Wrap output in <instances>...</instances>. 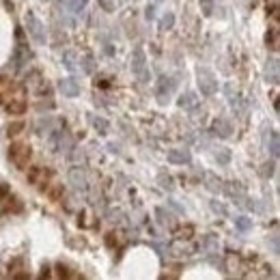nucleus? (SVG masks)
Here are the masks:
<instances>
[{
  "label": "nucleus",
  "instance_id": "nucleus-7",
  "mask_svg": "<svg viewBox=\"0 0 280 280\" xmlns=\"http://www.w3.org/2000/svg\"><path fill=\"white\" fill-rule=\"evenodd\" d=\"M58 88H60V93L65 97H78L80 95V84H78V80H74V78H63Z\"/></svg>",
  "mask_w": 280,
  "mask_h": 280
},
{
  "label": "nucleus",
  "instance_id": "nucleus-35",
  "mask_svg": "<svg viewBox=\"0 0 280 280\" xmlns=\"http://www.w3.org/2000/svg\"><path fill=\"white\" fill-rule=\"evenodd\" d=\"M86 0H69V7L74 9V11H80V9H84Z\"/></svg>",
  "mask_w": 280,
  "mask_h": 280
},
{
  "label": "nucleus",
  "instance_id": "nucleus-25",
  "mask_svg": "<svg viewBox=\"0 0 280 280\" xmlns=\"http://www.w3.org/2000/svg\"><path fill=\"white\" fill-rule=\"evenodd\" d=\"M160 185L164 188V190H168V192H173V190H175L173 177H170V175H160Z\"/></svg>",
  "mask_w": 280,
  "mask_h": 280
},
{
  "label": "nucleus",
  "instance_id": "nucleus-24",
  "mask_svg": "<svg viewBox=\"0 0 280 280\" xmlns=\"http://www.w3.org/2000/svg\"><path fill=\"white\" fill-rule=\"evenodd\" d=\"M269 151H272V155L278 158L280 153V140H278V132H272V142H269Z\"/></svg>",
  "mask_w": 280,
  "mask_h": 280
},
{
  "label": "nucleus",
  "instance_id": "nucleus-31",
  "mask_svg": "<svg viewBox=\"0 0 280 280\" xmlns=\"http://www.w3.org/2000/svg\"><path fill=\"white\" fill-rule=\"evenodd\" d=\"M7 201H9V209H13V211H20V209H22L20 198H15V196H7Z\"/></svg>",
  "mask_w": 280,
  "mask_h": 280
},
{
  "label": "nucleus",
  "instance_id": "nucleus-22",
  "mask_svg": "<svg viewBox=\"0 0 280 280\" xmlns=\"http://www.w3.org/2000/svg\"><path fill=\"white\" fill-rule=\"evenodd\" d=\"M173 26H175V15H173V13H166V15L160 20V28H162V30H170Z\"/></svg>",
  "mask_w": 280,
  "mask_h": 280
},
{
  "label": "nucleus",
  "instance_id": "nucleus-41",
  "mask_svg": "<svg viewBox=\"0 0 280 280\" xmlns=\"http://www.w3.org/2000/svg\"><path fill=\"white\" fill-rule=\"evenodd\" d=\"M168 205H170V207H175V209H177L179 213H183V207L179 205V203H175V201H168Z\"/></svg>",
  "mask_w": 280,
  "mask_h": 280
},
{
  "label": "nucleus",
  "instance_id": "nucleus-8",
  "mask_svg": "<svg viewBox=\"0 0 280 280\" xmlns=\"http://www.w3.org/2000/svg\"><path fill=\"white\" fill-rule=\"evenodd\" d=\"M69 183L74 185L76 190H80V192H84L86 190V175L82 168H71L69 170Z\"/></svg>",
  "mask_w": 280,
  "mask_h": 280
},
{
  "label": "nucleus",
  "instance_id": "nucleus-42",
  "mask_svg": "<svg viewBox=\"0 0 280 280\" xmlns=\"http://www.w3.org/2000/svg\"><path fill=\"white\" fill-rule=\"evenodd\" d=\"M158 3H164V0H158Z\"/></svg>",
  "mask_w": 280,
  "mask_h": 280
},
{
  "label": "nucleus",
  "instance_id": "nucleus-10",
  "mask_svg": "<svg viewBox=\"0 0 280 280\" xmlns=\"http://www.w3.org/2000/svg\"><path fill=\"white\" fill-rule=\"evenodd\" d=\"M213 132L218 134L220 138H229L233 134V123L229 119H224V116H220V119L213 121Z\"/></svg>",
  "mask_w": 280,
  "mask_h": 280
},
{
  "label": "nucleus",
  "instance_id": "nucleus-32",
  "mask_svg": "<svg viewBox=\"0 0 280 280\" xmlns=\"http://www.w3.org/2000/svg\"><path fill=\"white\" fill-rule=\"evenodd\" d=\"M211 209H213L215 213H220V215H227V213H229L227 207H224L222 203H218V201H211Z\"/></svg>",
  "mask_w": 280,
  "mask_h": 280
},
{
  "label": "nucleus",
  "instance_id": "nucleus-29",
  "mask_svg": "<svg viewBox=\"0 0 280 280\" xmlns=\"http://www.w3.org/2000/svg\"><path fill=\"white\" fill-rule=\"evenodd\" d=\"M48 194H50V198H52V201H60V196H63V185H60V183L52 185Z\"/></svg>",
  "mask_w": 280,
  "mask_h": 280
},
{
  "label": "nucleus",
  "instance_id": "nucleus-33",
  "mask_svg": "<svg viewBox=\"0 0 280 280\" xmlns=\"http://www.w3.org/2000/svg\"><path fill=\"white\" fill-rule=\"evenodd\" d=\"M192 233H194V227H185V229L179 231L177 237H179V239H190V237H192Z\"/></svg>",
  "mask_w": 280,
  "mask_h": 280
},
{
  "label": "nucleus",
  "instance_id": "nucleus-11",
  "mask_svg": "<svg viewBox=\"0 0 280 280\" xmlns=\"http://www.w3.org/2000/svg\"><path fill=\"white\" fill-rule=\"evenodd\" d=\"M265 78H267V82H272V84H278V58H272V60H267V67H265Z\"/></svg>",
  "mask_w": 280,
  "mask_h": 280
},
{
  "label": "nucleus",
  "instance_id": "nucleus-21",
  "mask_svg": "<svg viewBox=\"0 0 280 280\" xmlns=\"http://www.w3.org/2000/svg\"><path fill=\"white\" fill-rule=\"evenodd\" d=\"M278 28H269V33H267V46L272 48L274 52L278 50Z\"/></svg>",
  "mask_w": 280,
  "mask_h": 280
},
{
  "label": "nucleus",
  "instance_id": "nucleus-34",
  "mask_svg": "<svg viewBox=\"0 0 280 280\" xmlns=\"http://www.w3.org/2000/svg\"><path fill=\"white\" fill-rule=\"evenodd\" d=\"M104 11H114V0H97Z\"/></svg>",
  "mask_w": 280,
  "mask_h": 280
},
{
  "label": "nucleus",
  "instance_id": "nucleus-16",
  "mask_svg": "<svg viewBox=\"0 0 280 280\" xmlns=\"http://www.w3.org/2000/svg\"><path fill=\"white\" fill-rule=\"evenodd\" d=\"M196 104H198V97L194 93H185V95L179 97V106L181 108H194Z\"/></svg>",
  "mask_w": 280,
  "mask_h": 280
},
{
  "label": "nucleus",
  "instance_id": "nucleus-3",
  "mask_svg": "<svg viewBox=\"0 0 280 280\" xmlns=\"http://www.w3.org/2000/svg\"><path fill=\"white\" fill-rule=\"evenodd\" d=\"M26 28H28V35L37 41V43H46V28H43L41 20L35 13H26Z\"/></svg>",
  "mask_w": 280,
  "mask_h": 280
},
{
  "label": "nucleus",
  "instance_id": "nucleus-39",
  "mask_svg": "<svg viewBox=\"0 0 280 280\" xmlns=\"http://www.w3.org/2000/svg\"><path fill=\"white\" fill-rule=\"evenodd\" d=\"M153 11H155L153 7H147V9H144V17H147V20H153V17H155V13H153Z\"/></svg>",
  "mask_w": 280,
  "mask_h": 280
},
{
  "label": "nucleus",
  "instance_id": "nucleus-38",
  "mask_svg": "<svg viewBox=\"0 0 280 280\" xmlns=\"http://www.w3.org/2000/svg\"><path fill=\"white\" fill-rule=\"evenodd\" d=\"M108 215H110V220H112V222H119V220H121V215H123V213H121L119 209H116V211H110V213H108Z\"/></svg>",
  "mask_w": 280,
  "mask_h": 280
},
{
  "label": "nucleus",
  "instance_id": "nucleus-28",
  "mask_svg": "<svg viewBox=\"0 0 280 280\" xmlns=\"http://www.w3.org/2000/svg\"><path fill=\"white\" fill-rule=\"evenodd\" d=\"M215 160H218V164H229V160H231L229 149H220L218 153H215Z\"/></svg>",
  "mask_w": 280,
  "mask_h": 280
},
{
  "label": "nucleus",
  "instance_id": "nucleus-4",
  "mask_svg": "<svg viewBox=\"0 0 280 280\" xmlns=\"http://www.w3.org/2000/svg\"><path fill=\"white\" fill-rule=\"evenodd\" d=\"M130 67H132V71L136 74L142 82H147V78H149V74H147V56H144V52H142V48H136L132 52V63H130Z\"/></svg>",
  "mask_w": 280,
  "mask_h": 280
},
{
  "label": "nucleus",
  "instance_id": "nucleus-12",
  "mask_svg": "<svg viewBox=\"0 0 280 280\" xmlns=\"http://www.w3.org/2000/svg\"><path fill=\"white\" fill-rule=\"evenodd\" d=\"M155 213H158V220H160V224H164V227H168V229H173V227H175L173 213H170V211H166L164 207H158V209H155Z\"/></svg>",
  "mask_w": 280,
  "mask_h": 280
},
{
  "label": "nucleus",
  "instance_id": "nucleus-20",
  "mask_svg": "<svg viewBox=\"0 0 280 280\" xmlns=\"http://www.w3.org/2000/svg\"><path fill=\"white\" fill-rule=\"evenodd\" d=\"M205 177H207V188H209L211 192H220V190H222V185H220L222 181H220V179L215 177V175H211V173H207Z\"/></svg>",
  "mask_w": 280,
  "mask_h": 280
},
{
  "label": "nucleus",
  "instance_id": "nucleus-17",
  "mask_svg": "<svg viewBox=\"0 0 280 280\" xmlns=\"http://www.w3.org/2000/svg\"><path fill=\"white\" fill-rule=\"evenodd\" d=\"M203 248H205L207 252H218V239H215V235H205Z\"/></svg>",
  "mask_w": 280,
  "mask_h": 280
},
{
  "label": "nucleus",
  "instance_id": "nucleus-15",
  "mask_svg": "<svg viewBox=\"0 0 280 280\" xmlns=\"http://www.w3.org/2000/svg\"><path fill=\"white\" fill-rule=\"evenodd\" d=\"M26 86H28L30 91H41L43 80H41V74H39V71H33V74L28 76V80H26Z\"/></svg>",
  "mask_w": 280,
  "mask_h": 280
},
{
  "label": "nucleus",
  "instance_id": "nucleus-26",
  "mask_svg": "<svg viewBox=\"0 0 280 280\" xmlns=\"http://www.w3.org/2000/svg\"><path fill=\"white\" fill-rule=\"evenodd\" d=\"M274 170H276V164H274V162H265V164L261 166V175H263L265 179H269V177L274 175Z\"/></svg>",
  "mask_w": 280,
  "mask_h": 280
},
{
  "label": "nucleus",
  "instance_id": "nucleus-9",
  "mask_svg": "<svg viewBox=\"0 0 280 280\" xmlns=\"http://www.w3.org/2000/svg\"><path fill=\"white\" fill-rule=\"evenodd\" d=\"M168 162L170 164H190V162H192V155H190L188 149H170Z\"/></svg>",
  "mask_w": 280,
  "mask_h": 280
},
{
  "label": "nucleus",
  "instance_id": "nucleus-23",
  "mask_svg": "<svg viewBox=\"0 0 280 280\" xmlns=\"http://www.w3.org/2000/svg\"><path fill=\"white\" fill-rule=\"evenodd\" d=\"M24 128H26L24 121L11 123V125H9V128H7V136H9V138H11V136H17V134H22V130H24Z\"/></svg>",
  "mask_w": 280,
  "mask_h": 280
},
{
  "label": "nucleus",
  "instance_id": "nucleus-37",
  "mask_svg": "<svg viewBox=\"0 0 280 280\" xmlns=\"http://www.w3.org/2000/svg\"><path fill=\"white\" fill-rule=\"evenodd\" d=\"M106 243H108V246H116V237H114V233H108V237H106Z\"/></svg>",
  "mask_w": 280,
  "mask_h": 280
},
{
  "label": "nucleus",
  "instance_id": "nucleus-6",
  "mask_svg": "<svg viewBox=\"0 0 280 280\" xmlns=\"http://www.w3.org/2000/svg\"><path fill=\"white\" fill-rule=\"evenodd\" d=\"M50 179V170L43 168V166H33L28 170V183L33 185H39V183H48Z\"/></svg>",
  "mask_w": 280,
  "mask_h": 280
},
{
  "label": "nucleus",
  "instance_id": "nucleus-5",
  "mask_svg": "<svg viewBox=\"0 0 280 280\" xmlns=\"http://www.w3.org/2000/svg\"><path fill=\"white\" fill-rule=\"evenodd\" d=\"M173 86H175V80H170V78H166V76L160 78V82H158V102H160L162 106L168 104Z\"/></svg>",
  "mask_w": 280,
  "mask_h": 280
},
{
  "label": "nucleus",
  "instance_id": "nucleus-14",
  "mask_svg": "<svg viewBox=\"0 0 280 280\" xmlns=\"http://www.w3.org/2000/svg\"><path fill=\"white\" fill-rule=\"evenodd\" d=\"M76 60H78V54H76L74 50H69V52L63 54V63H65V67H67L69 71H78V69H80Z\"/></svg>",
  "mask_w": 280,
  "mask_h": 280
},
{
  "label": "nucleus",
  "instance_id": "nucleus-1",
  "mask_svg": "<svg viewBox=\"0 0 280 280\" xmlns=\"http://www.w3.org/2000/svg\"><path fill=\"white\" fill-rule=\"evenodd\" d=\"M30 155H33V151H30L28 144H24V142H15V144H11V149H9V158H11V162L17 168L28 166Z\"/></svg>",
  "mask_w": 280,
  "mask_h": 280
},
{
  "label": "nucleus",
  "instance_id": "nucleus-2",
  "mask_svg": "<svg viewBox=\"0 0 280 280\" xmlns=\"http://www.w3.org/2000/svg\"><path fill=\"white\" fill-rule=\"evenodd\" d=\"M198 88L205 97H211L218 91V80L213 78V74L209 69H198Z\"/></svg>",
  "mask_w": 280,
  "mask_h": 280
},
{
  "label": "nucleus",
  "instance_id": "nucleus-27",
  "mask_svg": "<svg viewBox=\"0 0 280 280\" xmlns=\"http://www.w3.org/2000/svg\"><path fill=\"white\" fill-rule=\"evenodd\" d=\"M82 69L86 71V74H93V71H95V58L91 56V54H86V56H84V65H82Z\"/></svg>",
  "mask_w": 280,
  "mask_h": 280
},
{
  "label": "nucleus",
  "instance_id": "nucleus-30",
  "mask_svg": "<svg viewBox=\"0 0 280 280\" xmlns=\"http://www.w3.org/2000/svg\"><path fill=\"white\" fill-rule=\"evenodd\" d=\"M201 11H203V15H211L213 13V0H201Z\"/></svg>",
  "mask_w": 280,
  "mask_h": 280
},
{
  "label": "nucleus",
  "instance_id": "nucleus-18",
  "mask_svg": "<svg viewBox=\"0 0 280 280\" xmlns=\"http://www.w3.org/2000/svg\"><path fill=\"white\" fill-rule=\"evenodd\" d=\"M235 227H237L241 233H246L252 229V220L246 218V215H237V218H235Z\"/></svg>",
  "mask_w": 280,
  "mask_h": 280
},
{
  "label": "nucleus",
  "instance_id": "nucleus-36",
  "mask_svg": "<svg viewBox=\"0 0 280 280\" xmlns=\"http://www.w3.org/2000/svg\"><path fill=\"white\" fill-rule=\"evenodd\" d=\"M9 194H11V188H9L7 183H3V185H0V201H7Z\"/></svg>",
  "mask_w": 280,
  "mask_h": 280
},
{
  "label": "nucleus",
  "instance_id": "nucleus-13",
  "mask_svg": "<svg viewBox=\"0 0 280 280\" xmlns=\"http://www.w3.org/2000/svg\"><path fill=\"white\" fill-rule=\"evenodd\" d=\"M7 110H9V114H24L26 112V102L24 99H11V102L7 104Z\"/></svg>",
  "mask_w": 280,
  "mask_h": 280
},
{
  "label": "nucleus",
  "instance_id": "nucleus-40",
  "mask_svg": "<svg viewBox=\"0 0 280 280\" xmlns=\"http://www.w3.org/2000/svg\"><path fill=\"white\" fill-rule=\"evenodd\" d=\"M272 250L274 255H278V235H272Z\"/></svg>",
  "mask_w": 280,
  "mask_h": 280
},
{
  "label": "nucleus",
  "instance_id": "nucleus-19",
  "mask_svg": "<svg viewBox=\"0 0 280 280\" xmlns=\"http://www.w3.org/2000/svg\"><path fill=\"white\" fill-rule=\"evenodd\" d=\"M91 123H93V128H95L99 134H108V128H110V125H108L106 119H102V116H93Z\"/></svg>",
  "mask_w": 280,
  "mask_h": 280
}]
</instances>
